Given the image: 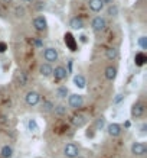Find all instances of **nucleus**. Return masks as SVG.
<instances>
[{
	"label": "nucleus",
	"mask_w": 147,
	"mask_h": 158,
	"mask_svg": "<svg viewBox=\"0 0 147 158\" xmlns=\"http://www.w3.org/2000/svg\"><path fill=\"white\" fill-rule=\"evenodd\" d=\"M62 154L65 158H76L79 155V147L75 142H68L62 149Z\"/></svg>",
	"instance_id": "f257e3e1"
},
{
	"label": "nucleus",
	"mask_w": 147,
	"mask_h": 158,
	"mask_svg": "<svg viewBox=\"0 0 147 158\" xmlns=\"http://www.w3.org/2000/svg\"><path fill=\"white\" fill-rule=\"evenodd\" d=\"M68 106L72 107V109H79V107H82V106H84V96H82V94H78V93L69 94V96H68Z\"/></svg>",
	"instance_id": "f03ea898"
},
{
	"label": "nucleus",
	"mask_w": 147,
	"mask_h": 158,
	"mask_svg": "<svg viewBox=\"0 0 147 158\" xmlns=\"http://www.w3.org/2000/svg\"><path fill=\"white\" fill-rule=\"evenodd\" d=\"M43 58H45V61H46L48 64H52V62L58 61V58H59V52H58L56 48L49 47V48H45V51H43Z\"/></svg>",
	"instance_id": "7ed1b4c3"
},
{
	"label": "nucleus",
	"mask_w": 147,
	"mask_h": 158,
	"mask_svg": "<svg viewBox=\"0 0 147 158\" xmlns=\"http://www.w3.org/2000/svg\"><path fill=\"white\" fill-rule=\"evenodd\" d=\"M91 28H92V31L94 32H103L105 28H107V20L104 19V18H101V16H95L94 19H92V22H91Z\"/></svg>",
	"instance_id": "20e7f679"
},
{
	"label": "nucleus",
	"mask_w": 147,
	"mask_h": 158,
	"mask_svg": "<svg viewBox=\"0 0 147 158\" xmlns=\"http://www.w3.org/2000/svg\"><path fill=\"white\" fill-rule=\"evenodd\" d=\"M131 118L133 119H138V118H141L144 115V112H146V106L143 105L141 102H136L133 106H131Z\"/></svg>",
	"instance_id": "39448f33"
},
{
	"label": "nucleus",
	"mask_w": 147,
	"mask_h": 158,
	"mask_svg": "<svg viewBox=\"0 0 147 158\" xmlns=\"http://www.w3.org/2000/svg\"><path fill=\"white\" fill-rule=\"evenodd\" d=\"M25 102H26V105L28 106H36L41 102V94H39L38 91L35 90H30L26 93V96H25Z\"/></svg>",
	"instance_id": "423d86ee"
},
{
	"label": "nucleus",
	"mask_w": 147,
	"mask_h": 158,
	"mask_svg": "<svg viewBox=\"0 0 147 158\" xmlns=\"http://www.w3.org/2000/svg\"><path fill=\"white\" fill-rule=\"evenodd\" d=\"M131 154L134 157H144L147 154V147L143 142H134L131 145Z\"/></svg>",
	"instance_id": "0eeeda50"
},
{
	"label": "nucleus",
	"mask_w": 147,
	"mask_h": 158,
	"mask_svg": "<svg viewBox=\"0 0 147 158\" xmlns=\"http://www.w3.org/2000/svg\"><path fill=\"white\" fill-rule=\"evenodd\" d=\"M107 132H108L110 136H113V138H118L120 135L123 134V126H121L120 123H115V122L108 123L107 125Z\"/></svg>",
	"instance_id": "6e6552de"
},
{
	"label": "nucleus",
	"mask_w": 147,
	"mask_h": 158,
	"mask_svg": "<svg viewBox=\"0 0 147 158\" xmlns=\"http://www.w3.org/2000/svg\"><path fill=\"white\" fill-rule=\"evenodd\" d=\"M52 76L53 78L56 80V81H62V80H65L68 76V70L64 65H58V67H55V70L52 71Z\"/></svg>",
	"instance_id": "1a4fd4ad"
},
{
	"label": "nucleus",
	"mask_w": 147,
	"mask_h": 158,
	"mask_svg": "<svg viewBox=\"0 0 147 158\" xmlns=\"http://www.w3.org/2000/svg\"><path fill=\"white\" fill-rule=\"evenodd\" d=\"M33 26H35V29L38 31V32H43V31H46L48 29V22H46V19H45V16H36L33 19Z\"/></svg>",
	"instance_id": "9d476101"
},
{
	"label": "nucleus",
	"mask_w": 147,
	"mask_h": 158,
	"mask_svg": "<svg viewBox=\"0 0 147 158\" xmlns=\"http://www.w3.org/2000/svg\"><path fill=\"white\" fill-rule=\"evenodd\" d=\"M71 123L75 126V128H82L84 125L87 123V118L85 115H82V113H75V115H72L71 118Z\"/></svg>",
	"instance_id": "9b49d317"
},
{
	"label": "nucleus",
	"mask_w": 147,
	"mask_h": 158,
	"mask_svg": "<svg viewBox=\"0 0 147 158\" xmlns=\"http://www.w3.org/2000/svg\"><path fill=\"white\" fill-rule=\"evenodd\" d=\"M14 80H16V83H17L20 87H25L28 84V74H26L23 70H17V71H16V76H14Z\"/></svg>",
	"instance_id": "f8f14e48"
},
{
	"label": "nucleus",
	"mask_w": 147,
	"mask_h": 158,
	"mask_svg": "<svg viewBox=\"0 0 147 158\" xmlns=\"http://www.w3.org/2000/svg\"><path fill=\"white\" fill-rule=\"evenodd\" d=\"M104 76H105V78H107L108 81L115 80V77H117V67H115V65H108V67L105 68Z\"/></svg>",
	"instance_id": "ddd939ff"
},
{
	"label": "nucleus",
	"mask_w": 147,
	"mask_h": 158,
	"mask_svg": "<svg viewBox=\"0 0 147 158\" xmlns=\"http://www.w3.org/2000/svg\"><path fill=\"white\" fill-rule=\"evenodd\" d=\"M52 71H53L52 65L48 64V62H43V64H41V67H39V73H41L42 77H51L52 76Z\"/></svg>",
	"instance_id": "4468645a"
},
{
	"label": "nucleus",
	"mask_w": 147,
	"mask_h": 158,
	"mask_svg": "<svg viewBox=\"0 0 147 158\" xmlns=\"http://www.w3.org/2000/svg\"><path fill=\"white\" fill-rule=\"evenodd\" d=\"M88 6H90V9L92 10V12H95V13H98V12H101V10L104 9V3H103L101 0H90V2H88Z\"/></svg>",
	"instance_id": "2eb2a0df"
},
{
	"label": "nucleus",
	"mask_w": 147,
	"mask_h": 158,
	"mask_svg": "<svg viewBox=\"0 0 147 158\" xmlns=\"http://www.w3.org/2000/svg\"><path fill=\"white\" fill-rule=\"evenodd\" d=\"M69 26H71L72 29H75V31H79V29H82L85 26V23H84V20L81 19V18L75 16V18H72V19L69 20Z\"/></svg>",
	"instance_id": "dca6fc26"
},
{
	"label": "nucleus",
	"mask_w": 147,
	"mask_h": 158,
	"mask_svg": "<svg viewBox=\"0 0 147 158\" xmlns=\"http://www.w3.org/2000/svg\"><path fill=\"white\" fill-rule=\"evenodd\" d=\"M52 113L55 116H58V118H64V116H67V113H68V107L65 105H58L53 107Z\"/></svg>",
	"instance_id": "f3484780"
},
{
	"label": "nucleus",
	"mask_w": 147,
	"mask_h": 158,
	"mask_svg": "<svg viewBox=\"0 0 147 158\" xmlns=\"http://www.w3.org/2000/svg\"><path fill=\"white\" fill-rule=\"evenodd\" d=\"M13 147L12 145H3L2 147V149H0V155H2V158H13Z\"/></svg>",
	"instance_id": "a211bd4d"
},
{
	"label": "nucleus",
	"mask_w": 147,
	"mask_h": 158,
	"mask_svg": "<svg viewBox=\"0 0 147 158\" xmlns=\"http://www.w3.org/2000/svg\"><path fill=\"white\" fill-rule=\"evenodd\" d=\"M55 96H56L58 99H61V100L67 99V97L69 96V90H68V87H65V86L58 87L56 90H55Z\"/></svg>",
	"instance_id": "6ab92c4d"
},
{
	"label": "nucleus",
	"mask_w": 147,
	"mask_h": 158,
	"mask_svg": "<svg viewBox=\"0 0 147 158\" xmlns=\"http://www.w3.org/2000/svg\"><path fill=\"white\" fill-rule=\"evenodd\" d=\"M65 44L71 51H76V41L71 34H65Z\"/></svg>",
	"instance_id": "aec40b11"
},
{
	"label": "nucleus",
	"mask_w": 147,
	"mask_h": 158,
	"mask_svg": "<svg viewBox=\"0 0 147 158\" xmlns=\"http://www.w3.org/2000/svg\"><path fill=\"white\" fill-rule=\"evenodd\" d=\"M74 84H75L78 89H85V77L82 76V74H76V76H74Z\"/></svg>",
	"instance_id": "412c9836"
},
{
	"label": "nucleus",
	"mask_w": 147,
	"mask_h": 158,
	"mask_svg": "<svg viewBox=\"0 0 147 158\" xmlns=\"http://www.w3.org/2000/svg\"><path fill=\"white\" fill-rule=\"evenodd\" d=\"M105 57H107V60H110V61L117 60V58H118V49L114 48V47L107 48V51H105Z\"/></svg>",
	"instance_id": "4be33fe9"
},
{
	"label": "nucleus",
	"mask_w": 147,
	"mask_h": 158,
	"mask_svg": "<svg viewBox=\"0 0 147 158\" xmlns=\"http://www.w3.org/2000/svg\"><path fill=\"white\" fill-rule=\"evenodd\" d=\"M147 61V57L144 52H138L136 54V57H134V64L137 65V67H143Z\"/></svg>",
	"instance_id": "5701e85b"
},
{
	"label": "nucleus",
	"mask_w": 147,
	"mask_h": 158,
	"mask_svg": "<svg viewBox=\"0 0 147 158\" xmlns=\"http://www.w3.org/2000/svg\"><path fill=\"white\" fill-rule=\"evenodd\" d=\"M53 107H55V105H53V102H52V100H43L41 110H42L43 113H52Z\"/></svg>",
	"instance_id": "b1692460"
},
{
	"label": "nucleus",
	"mask_w": 147,
	"mask_h": 158,
	"mask_svg": "<svg viewBox=\"0 0 147 158\" xmlns=\"http://www.w3.org/2000/svg\"><path fill=\"white\" fill-rule=\"evenodd\" d=\"M14 16H16V18H25V16H26V9H25L23 6H16Z\"/></svg>",
	"instance_id": "393cba45"
},
{
	"label": "nucleus",
	"mask_w": 147,
	"mask_h": 158,
	"mask_svg": "<svg viewBox=\"0 0 147 158\" xmlns=\"http://www.w3.org/2000/svg\"><path fill=\"white\" fill-rule=\"evenodd\" d=\"M104 126H105V119L103 118V116L95 119V129H97V131H101Z\"/></svg>",
	"instance_id": "a878e982"
},
{
	"label": "nucleus",
	"mask_w": 147,
	"mask_h": 158,
	"mask_svg": "<svg viewBox=\"0 0 147 158\" xmlns=\"http://www.w3.org/2000/svg\"><path fill=\"white\" fill-rule=\"evenodd\" d=\"M28 128H29V131H30V132H36V131H38V123H36V120H35V119H29Z\"/></svg>",
	"instance_id": "bb28decb"
},
{
	"label": "nucleus",
	"mask_w": 147,
	"mask_h": 158,
	"mask_svg": "<svg viewBox=\"0 0 147 158\" xmlns=\"http://www.w3.org/2000/svg\"><path fill=\"white\" fill-rule=\"evenodd\" d=\"M107 13L110 15V16H117L118 15V7L114 5V6H110L108 10H107Z\"/></svg>",
	"instance_id": "cd10ccee"
},
{
	"label": "nucleus",
	"mask_w": 147,
	"mask_h": 158,
	"mask_svg": "<svg viewBox=\"0 0 147 158\" xmlns=\"http://www.w3.org/2000/svg\"><path fill=\"white\" fill-rule=\"evenodd\" d=\"M138 45L141 49H147V38L146 36H140L138 38Z\"/></svg>",
	"instance_id": "c85d7f7f"
},
{
	"label": "nucleus",
	"mask_w": 147,
	"mask_h": 158,
	"mask_svg": "<svg viewBox=\"0 0 147 158\" xmlns=\"http://www.w3.org/2000/svg\"><path fill=\"white\" fill-rule=\"evenodd\" d=\"M123 99H124V94H123V93H118L117 96L114 97L113 103H114V105H118V103H120V102H121V100H123Z\"/></svg>",
	"instance_id": "c756f323"
},
{
	"label": "nucleus",
	"mask_w": 147,
	"mask_h": 158,
	"mask_svg": "<svg viewBox=\"0 0 147 158\" xmlns=\"http://www.w3.org/2000/svg\"><path fill=\"white\" fill-rule=\"evenodd\" d=\"M6 49H7V45L5 42H0V52H5Z\"/></svg>",
	"instance_id": "7c9ffc66"
},
{
	"label": "nucleus",
	"mask_w": 147,
	"mask_h": 158,
	"mask_svg": "<svg viewBox=\"0 0 147 158\" xmlns=\"http://www.w3.org/2000/svg\"><path fill=\"white\" fill-rule=\"evenodd\" d=\"M35 45H36V47H42V41H41V39H36V41H35Z\"/></svg>",
	"instance_id": "2f4dec72"
},
{
	"label": "nucleus",
	"mask_w": 147,
	"mask_h": 158,
	"mask_svg": "<svg viewBox=\"0 0 147 158\" xmlns=\"http://www.w3.org/2000/svg\"><path fill=\"white\" fill-rule=\"evenodd\" d=\"M0 2H2V3H5V5H10L13 0H0Z\"/></svg>",
	"instance_id": "473e14b6"
},
{
	"label": "nucleus",
	"mask_w": 147,
	"mask_h": 158,
	"mask_svg": "<svg viewBox=\"0 0 147 158\" xmlns=\"http://www.w3.org/2000/svg\"><path fill=\"white\" fill-rule=\"evenodd\" d=\"M141 132H143V134L146 132V125H143V126H141Z\"/></svg>",
	"instance_id": "72a5a7b5"
},
{
	"label": "nucleus",
	"mask_w": 147,
	"mask_h": 158,
	"mask_svg": "<svg viewBox=\"0 0 147 158\" xmlns=\"http://www.w3.org/2000/svg\"><path fill=\"white\" fill-rule=\"evenodd\" d=\"M101 2H103V3L105 5V3H110V2H113V0H101Z\"/></svg>",
	"instance_id": "f704fd0d"
},
{
	"label": "nucleus",
	"mask_w": 147,
	"mask_h": 158,
	"mask_svg": "<svg viewBox=\"0 0 147 158\" xmlns=\"http://www.w3.org/2000/svg\"><path fill=\"white\" fill-rule=\"evenodd\" d=\"M25 3H32V2H33V0H23Z\"/></svg>",
	"instance_id": "c9c22d12"
}]
</instances>
